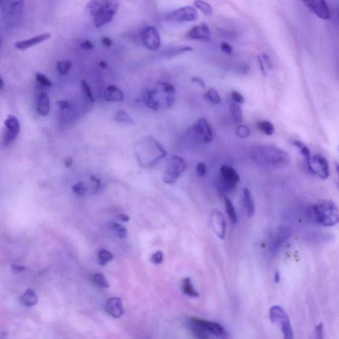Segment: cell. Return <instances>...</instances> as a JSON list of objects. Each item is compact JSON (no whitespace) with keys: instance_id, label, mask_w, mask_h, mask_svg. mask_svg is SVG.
Here are the masks:
<instances>
[{"instance_id":"ac0fdd59","label":"cell","mask_w":339,"mask_h":339,"mask_svg":"<svg viewBox=\"0 0 339 339\" xmlns=\"http://www.w3.org/2000/svg\"><path fill=\"white\" fill-rule=\"evenodd\" d=\"M211 37L209 26L206 23L195 25L187 32L186 37L191 40H207Z\"/></svg>"},{"instance_id":"9c48e42d","label":"cell","mask_w":339,"mask_h":339,"mask_svg":"<svg viewBox=\"0 0 339 339\" xmlns=\"http://www.w3.org/2000/svg\"><path fill=\"white\" fill-rule=\"evenodd\" d=\"M24 0H1V10L4 18L11 24L18 22L22 16Z\"/></svg>"},{"instance_id":"5b68a950","label":"cell","mask_w":339,"mask_h":339,"mask_svg":"<svg viewBox=\"0 0 339 339\" xmlns=\"http://www.w3.org/2000/svg\"><path fill=\"white\" fill-rule=\"evenodd\" d=\"M153 90L154 98L160 109L170 108L175 102V88L169 82H159Z\"/></svg>"},{"instance_id":"6f0895ef","label":"cell","mask_w":339,"mask_h":339,"mask_svg":"<svg viewBox=\"0 0 339 339\" xmlns=\"http://www.w3.org/2000/svg\"><path fill=\"white\" fill-rule=\"evenodd\" d=\"M118 218H119V220L124 222H128L130 220L129 216L126 214H120L118 216Z\"/></svg>"},{"instance_id":"2e32d148","label":"cell","mask_w":339,"mask_h":339,"mask_svg":"<svg viewBox=\"0 0 339 339\" xmlns=\"http://www.w3.org/2000/svg\"><path fill=\"white\" fill-rule=\"evenodd\" d=\"M6 130L4 135V146H8L14 142L20 132V124L14 115H8L5 121Z\"/></svg>"},{"instance_id":"f546056e","label":"cell","mask_w":339,"mask_h":339,"mask_svg":"<svg viewBox=\"0 0 339 339\" xmlns=\"http://www.w3.org/2000/svg\"><path fill=\"white\" fill-rule=\"evenodd\" d=\"M258 129L266 135L271 136L275 133V128L269 121H261L257 124Z\"/></svg>"},{"instance_id":"7bdbcfd3","label":"cell","mask_w":339,"mask_h":339,"mask_svg":"<svg viewBox=\"0 0 339 339\" xmlns=\"http://www.w3.org/2000/svg\"><path fill=\"white\" fill-rule=\"evenodd\" d=\"M163 260L164 255L163 252L160 251V250L154 253L151 258V262L155 264H161V263L163 262Z\"/></svg>"},{"instance_id":"7dc6e473","label":"cell","mask_w":339,"mask_h":339,"mask_svg":"<svg viewBox=\"0 0 339 339\" xmlns=\"http://www.w3.org/2000/svg\"><path fill=\"white\" fill-rule=\"evenodd\" d=\"M90 180H91L92 184H93V186H92V187H93V193H96L100 187V180H99L97 177L94 176H92Z\"/></svg>"},{"instance_id":"74e56055","label":"cell","mask_w":339,"mask_h":339,"mask_svg":"<svg viewBox=\"0 0 339 339\" xmlns=\"http://www.w3.org/2000/svg\"><path fill=\"white\" fill-rule=\"evenodd\" d=\"M236 134L239 138L241 139H246L248 138L250 134V130L249 128L243 125V123L238 125L237 129H236Z\"/></svg>"},{"instance_id":"6125c7cd","label":"cell","mask_w":339,"mask_h":339,"mask_svg":"<svg viewBox=\"0 0 339 339\" xmlns=\"http://www.w3.org/2000/svg\"><path fill=\"white\" fill-rule=\"evenodd\" d=\"M4 88V83L3 81V79H1L0 80V89L2 90Z\"/></svg>"},{"instance_id":"ab89813d","label":"cell","mask_w":339,"mask_h":339,"mask_svg":"<svg viewBox=\"0 0 339 339\" xmlns=\"http://www.w3.org/2000/svg\"><path fill=\"white\" fill-rule=\"evenodd\" d=\"M73 191L76 194L84 195L88 191V187L84 182H80L73 186Z\"/></svg>"},{"instance_id":"680465c9","label":"cell","mask_w":339,"mask_h":339,"mask_svg":"<svg viewBox=\"0 0 339 339\" xmlns=\"http://www.w3.org/2000/svg\"><path fill=\"white\" fill-rule=\"evenodd\" d=\"M64 164L67 168H71L73 164V160L71 157L66 158L64 160Z\"/></svg>"},{"instance_id":"83f0119b","label":"cell","mask_w":339,"mask_h":339,"mask_svg":"<svg viewBox=\"0 0 339 339\" xmlns=\"http://www.w3.org/2000/svg\"><path fill=\"white\" fill-rule=\"evenodd\" d=\"M182 291L191 298H198L199 294L193 287L190 278H186L182 282Z\"/></svg>"},{"instance_id":"8fae6325","label":"cell","mask_w":339,"mask_h":339,"mask_svg":"<svg viewBox=\"0 0 339 339\" xmlns=\"http://www.w3.org/2000/svg\"><path fill=\"white\" fill-rule=\"evenodd\" d=\"M307 166L311 172L320 178L325 180L330 176L329 165L327 159L320 154L311 155L307 161Z\"/></svg>"},{"instance_id":"9f6ffc18","label":"cell","mask_w":339,"mask_h":339,"mask_svg":"<svg viewBox=\"0 0 339 339\" xmlns=\"http://www.w3.org/2000/svg\"><path fill=\"white\" fill-rule=\"evenodd\" d=\"M258 60L259 62V64H260V69L261 71H262V73L264 75H266V69L265 68L264 63H263V61L262 60V58H261L260 56H258Z\"/></svg>"},{"instance_id":"4316f807","label":"cell","mask_w":339,"mask_h":339,"mask_svg":"<svg viewBox=\"0 0 339 339\" xmlns=\"http://www.w3.org/2000/svg\"><path fill=\"white\" fill-rule=\"evenodd\" d=\"M191 51H193V48L188 47V46H180V47L170 48V49L166 50L164 52V56L167 58H171L184 54L185 52Z\"/></svg>"},{"instance_id":"db71d44e","label":"cell","mask_w":339,"mask_h":339,"mask_svg":"<svg viewBox=\"0 0 339 339\" xmlns=\"http://www.w3.org/2000/svg\"><path fill=\"white\" fill-rule=\"evenodd\" d=\"M316 334H317V337L319 338H323V324L320 323L316 328Z\"/></svg>"},{"instance_id":"277c9868","label":"cell","mask_w":339,"mask_h":339,"mask_svg":"<svg viewBox=\"0 0 339 339\" xmlns=\"http://www.w3.org/2000/svg\"><path fill=\"white\" fill-rule=\"evenodd\" d=\"M143 154L144 162L146 166H152L154 164L164 159L167 153L161 144L152 137H147L143 140Z\"/></svg>"},{"instance_id":"b9f144b4","label":"cell","mask_w":339,"mask_h":339,"mask_svg":"<svg viewBox=\"0 0 339 339\" xmlns=\"http://www.w3.org/2000/svg\"><path fill=\"white\" fill-rule=\"evenodd\" d=\"M36 80L39 82L40 84H41L42 86H45V87H51L52 86V82L50 81L49 79H47V77L45 75H43V74L38 73L36 74Z\"/></svg>"},{"instance_id":"f5cc1de1","label":"cell","mask_w":339,"mask_h":339,"mask_svg":"<svg viewBox=\"0 0 339 339\" xmlns=\"http://www.w3.org/2000/svg\"><path fill=\"white\" fill-rule=\"evenodd\" d=\"M25 267L20 266V265L13 264L12 266V270L15 274H20L25 270Z\"/></svg>"},{"instance_id":"d4e9b609","label":"cell","mask_w":339,"mask_h":339,"mask_svg":"<svg viewBox=\"0 0 339 339\" xmlns=\"http://www.w3.org/2000/svg\"><path fill=\"white\" fill-rule=\"evenodd\" d=\"M21 303L25 307H33L38 303V297L32 290H27L21 297Z\"/></svg>"},{"instance_id":"603a6c76","label":"cell","mask_w":339,"mask_h":339,"mask_svg":"<svg viewBox=\"0 0 339 339\" xmlns=\"http://www.w3.org/2000/svg\"><path fill=\"white\" fill-rule=\"evenodd\" d=\"M104 98L108 102H121L123 100L124 95L123 92L121 91L116 86L111 85L105 90Z\"/></svg>"},{"instance_id":"cb8c5ba5","label":"cell","mask_w":339,"mask_h":339,"mask_svg":"<svg viewBox=\"0 0 339 339\" xmlns=\"http://www.w3.org/2000/svg\"><path fill=\"white\" fill-rule=\"evenodd\" d=\"M244 204L246 211V214L248 218H250L253 217L255 213V206L253 199H252L251 193L248 187H245L243 189Z\"/></svg>"},{"instance_id":"e0dca14e","label":"cell","mask_w":339,"mask_h":339,"mask_svg":"<svg viewBox=\"0 0 339 339\" xmlns=\"http://www.w3.org/2000/svg\"><path fill=\"white\" fill-rule=\"evenodd\" d=\"M211 227L221 239L225 238L226 233V222L224 216L220 211L214 210L210 214Z\"/></svg>"},{"instance_id":"1f68e13d","label":"cell","mask_w":339,"mask_h":339,"mask_svg":"<svg viewBox=\"0 0 339 339\" xmlns=\"http://www.w3.org/2000/svg\"><path fill=\"white\" fill-rule=\"evenodd\" d=\"M194 7L201 11L204 15L207 16H212L213 15V9L210 4L207 3L203 0H195L193 3Z\"/></svg>"},{"instance_id":"5bb4252c","label":"cell","mask_w":339,"mask_h":339,"mask_svg":"<svg viewBox=\"0 0 339 339\" xmlns=\"http://www.w3.org/2000/svg\"><path fill=\"white\" fill-rule=\"evenodd\" d=\"M189 321L198 326L208 334H213L219 338H225L227 336L225 328L221 324L216 322L207 321L196 317L191 318Z\"/></svg>"},{"instance_id":"52a82bcc","label":"cell","mask_w":339,"mask_h":339,"mask_svg":"<svg viewBox=\"0 0 339 339\" xmlns=\"http://www.w3.org/2000/svg\"><path fill=\"white\" fill-rule=\"evenodd\" d=\"M269 319L272 323L279 326L284 335V338H294V333L289 317L282 307L279 305L272 307L269 313Z\"/></svg>"},{"instance_id":"d6a6232c","label":"cell","mask_w":339,"mask_h":339,"mask_svg":"<svg viewBox=\"0 0 339 339\" xmlns=\"http://www.w3.org/2000/svg\"><path fill=\"white\" fill-rule=\"evenodd\" d=\"M99 264L104 266L107 262L113 260V255L111 252L105 248H101L98 252Z\"/></svg>"},{"instance_id":"30bf717a","label":"cell","mask_w":339,"mask_h":339,"mask_svg":"<svg viewBox=\"0 0 339 339\" xmlns=\"http://www.w3.org/2000/svg\"><path fill=\"white\" fill-rule=\"evenodd\" d=\"M197 18L198 13L196 8L190 6L179 8L173 12L168 13L164 17V19L168 22L176 23L194 22Z\"/></svg>"},{"instance_id":"816d5d0a","label":"cell","mask_w":339,"mask_h":339,"mask_svg":"<svg viewBox=\"0 0 339 339\" xmlns=\"http://www.w3.org/2000/svg\"><path fill=\"white\" fill-rule=\"evenodd\" d=\"M81 47L82 48H84V49L90 50L93 49L94 45L92 44L91 41L86 40V41L82 42V43L81 44Z\"/></svg>"},{"instance_id":"d590c367","label":"cell","mask_w":339,"mask_h":339,"mask_svg":"<svg viewBox=\"0 0 339 339\" xmlns=\"http://www.w3.org/2000/svg\"><path fill=\"white\" fill-rule=\"evenodd\" d=\"M292 143L296 148L298 149L300 153L304 156L306 161L311 157V155L310 151H309L308 147H307L304 143L301 142L300 141H294Z\"/></svg>"},{"instance_id":"7c38bea8","label":"cell","mask_w":339,"mask_h":339,"mask_svg":"<svg viewBox=\"0 0 339 339\" xmlns=\"http://www.w3.org/2000/svg\"><path fill=\"white\" fill-rule=\"evenodd\" d=\"M240 182L237 172L230 166L223 165L220 168V187L223 191H231Z\"/></svg>"},{"instance_id":"8992f818","label":"cell","mask_w":339,"mask_h":339,"mask_svg":"<svg viewBox=\"0 0 339 339\" xmlns=\"http://www.w3.org/2000/svg\"><path fill=\"white\" fill-rule=\"evenodd\" d=\"M187 166V162L182 157L175 155H172L164 171V182L167 184H175L186 170Z\"/></svg>"},{"instance_id":"f1b7e54d","label":"cell","mask_w":339,"mask_h":339,"mask_svg":"<svg viewBox=\"0 0 339 339\" xmlns=\"http://www.w3.org/2000/svg\"><path fill=\"white\" fill-rule=\"evenodd\" d=\"M204 98L214 104H220L221 103L220 95L216 88H211L208 90L204 94Z\"/></svg>"},{"instance_id":"e575fe53","label":"cell","mask_w":339,"mask_h":339,"mask_svg":"<svg viewBox=\"0 0 339 339\" xmlns=\"http://www.w3.org/2000/svg\"><path fill=\"white\" fill-rule=\"evenodd\" d=\"M72 66L73 64L70 60L59 61L56 64L58 73L62 76L66 75L70 71Z\"/></svg>"},{"instance_id":"f35d334b","label":"cell","mask_w":339,"mask_h":339,"mask_svg":"<svg viewBox=\"0 0 339 339\" xmlns=\"http://www.w3.org/2000/svg\"><path fill=\"white\" fill-rule=\"evenodd\" d=\"M113 230L115 231L118 237L120 239H125L127 235V231L125 227L123 225L119 224V223H115L112 225Z\"/></svg>"},{"instance_id":"94428289","label":"cell","mask_w":339,"mask_h":339,"mask_svg":"<svg viewBox=\"0 0 339 339\" xmlns=\"http://www.w3.org/2000/svg\"><path fill=\"white\" fill-rule=\"evenodd\" d=\"M99 65H100V66L101 67V68H102V69H105L107 67L106 62H105L104 61H101V62H100V64H99Z\"/></svg>"},{"instance_id":"d6986e66","label":"cell","mask_w":339,"mask_h":339,"mask_svg":"<svg viewBox=\"0 0 339 339\" xmlns=\"http://www.w3.org/2000/svg\"><path fill=\"white\" fill-rule=\"evenodd\" d=\"M290 234H291V230H290L289 227L286 226L280 227L275 239L273 240V243L271 244V252L273 253L277 252L284 245V243L287 241Z\"/></svg>"},{"instance_id":"11a10c76","label":"cell","mask_w":339,"mask_h":339,"mask_svg":"<svg viewBox=\"0 0 339 339\" xmlns=\"http://www.w3.org/2000/svg\"><path fill=\"white\" fill-rule=\"evenodd\" d=\"M103 45L105 46V47H110L112 45V41L110 38L109 37H104L102 40Z\"/></svg>"},{"instance_id":"9a60e30c","label":"cell","mask_w":339,"mask_h":339,"mask_svg":"<svg viewBox=\"0 0 339 339\" xmlns=\"http://www.w3.org/2000/svg\"><path fill=\"white\" fill-rule=\"evenodd\" d=\"M301 1L318 18L323 20H327L330 18V10L325 0H301Z\"/></svg>"},{"instance_id":"ffe728a7","label":"cell","mask_w":339,"mask_h":339,"mask_svg":"<svg viewBox=\"0 0 339 339\" xmlns=\"http://www.w3.org/2000/svg\"><path fill=\"white\" fill-rule=\"evenodd\" d=\"M105 311L111 317L119 318L123 315L124 309L123 303L119 298H111L107 301Z\"/></svg>"},{"instance_id":"8d00e7d4","label":"cell","mask_w":339,"mask_h":339,"mask_svg":"<svg viewBox=\"0 0 339 339\" xmlns=\"http://www.w3.org/2000/svg\"><path fill=\"white\" fill-rule=\"evenodd\" d=\"M92 281L95 285L100 286L102 288H109V284L107 282V279L102 274H96L92 277Z\"/></svg>"},{"instance_id":"91938a15","label":"cell","mask_w":339,"mask_h":339,"mask_svg":"<svg viewBox=\"0 0 339 339\" xmlns=\"http://www.w3.org/2000/svg\"><path fill=\"white\" fill-rule=\"evenodd\" d=\"M280 279H281V276H280V273L279 272H276L275 275V282H277V283H279L280 281Z\"/></svg>"},{"instance_id":"7402d4cb","label":"cell","mask_w":339,"mask_h":339,"mask_svg":"<svg viewBox=\"0 0 339 339\" xmlns=\"http://www.w3.org/2000/svg\"><path fill=\"white\" fill-rule=\"evenodd\" d=\"M36 111L41 116H47L50 111V100L45 92H41L38 95Z\"/></svg>"},{"instance_id":"60d3db41","label":"cell","mask_w":339,"mask_h":339,"mask_svg":"<svg viewBox=\"0 0 339 339\" xmlns=\"http://www.w3.org/2000/svg\"><path fill=\"white\" fill-rule=\"evenodd\" d=\"M81 88L82 91L83 92V94L85 95L86 97L91 102L94 101L93 94H92V91L91 88L90 87V86L88 85V84L85 81H82L81 82Z\"/></svg>"},{"instance_id":"4dcf8cb0","label":"cell","mask_w":339,"mask_h":339,"mask_svg":"<svg viewBox=\"0 0 339 339\" xmlns=\"http://www.w3.org/2000/svg\"><path fill=\"white\" fill-rule=\"evenodd\" d=\"M224 201L227 214L228 215L229 218L232 221L233 223H237L238 220L237 214L232 202L227 196L224 197Z\"/></svg>"},{"instance_id":"44dd1931","label":"cell","mask_w":339,"mask_h":339,"mask_svg":"<svg viewBox=\"0 0 339 339\" xmlns=\"http://www.w3.org/2000/svg\"><path fill=\"white\" fill-rule=\"evenodd\" d=\"M50 37H51V35L50 33H44V34L35 36V37L31 38L29 39L17 42L15 44V47L17 49L24 51V50L33 47V46L37 45L38 44L47 41V40L50 39Z\"/></svg>"},{"instance_id":"4fadbf2b","label":"cell","mask_w":339,"mask_h":339,"mask_svg":"<svg viewBox=\"0 0 339 339\" xmlns=\"http://www.w3.org/2000/svg\"><path fill=\"white\" fill-rule=\"evenodd\" d=\"M144 47L150 50H157L161 47V38L158 29L154 26L145 27L141 33Z\"/></svg>"},{"instance_id":"f6af8a7d","label":"cell","mask_w":339,"mask_h":339,"mask_svg":"<svg viewBox=\"0 0 339 339\" xmlns=\"http://www.w3.org/2000/svg\"><path fill=\"white\" fill-rule=\"evenodd\" d=\"M196 172L197 176L199 177H204L206 175L207 172V168L206 165L203 163H199L196 166Z\"/></svg>"},{"instance_id":"ee69618b","label":"cell","mask_w":339,"mask_h":339,"mask_svg":"<svg viewBox=\"0 0 339 339\" xmlns=\"http://www.w3.org/2000/svg\"><path fill=\"white\" fill-rule=\"evenodd\" d=\"M231 98L233 102L237 103V104H243L245 103V98L243 95L241 93H239L237 91H233L231 92Z\"/></svg>"},{"instance_id":"681fc988","label":"cell","mask_w":339,"mask_h":339,"mask_svg":"<svg viewBox=\"0 0 339 339\" xmlns=\"http://www.w3.org/2000/svg\"><path fill=\"white\" fill-rule=\"evenodd\" d=\"M191 81L193 82V83L197 84V86H199V87H201L202 89H206V82H204V80L201 79V78L196 77H192L191 79Z\"/></svg>"},{"instance_id":"bcb514c9","label":"cell","mask_w":339,"mask_h":339,"mask_svg":"<svg viewBox=\"0 0 339 339\" xmlns=\"http://www.w3.org/2000/svg\"><path fill=\"white\" fill-rule=\"evenodd\" d=\"M221 50L223 52H224L225 54H227V55H230V54L233 53V48L231 47L229 44L227 43H222L221 44Z\"/></svg>"},{"instance_id":"7a4b0ae2","label":"cell","mask_w":339,"mask_h":339,"mask_svg":"<svg viewBox=\"0 0 339 339\" xmlns=\"http://www.w3.org/2000/svg\"><path fill=\"white\" fill-rule=\"evenodd\" d=\"M307 215L309 220L322 226L333 227L339 223V208L332 200H319L309 206Z\"/></svg>"},{"instance_id":"ba28073f","label":"cell","mask_w":339,"mask_h":339,"mask_svg":"<svg viewBox=\"0 0 339 339\" xmlns=\"http://www.w3.org/2000/svg\"><path fill=\"white\" fill-rule=\"evenodd\" d=\"M194 140L200 143L208 144L213 140V132L211 126L205 118L197 119L188 130Z\"/></svg>"},{"instance_id":"be15d7a7","label":"cell","mask_w":339,"mask_h":339,"mask_svg":"<svg viewBox=\"0 0 339 339\" xmlns=\"http://www.w3.org/2000/svg\"><path fill=\"white\" fill-rule=\"evenodd\" d=\"M336 172H337V175L338 178V182H339V164H336Z\"/></svg>"},{"instance_id":"484cf974","label":"cell","mask_w":339,"mask_h":339,"mask_svg":"<svg viewBox=\"0 0 339 339\" xmlns=\"http://www.w3.org/2000/svg\"><path fill=\"white\" fill-rule=\"evenodd\" d=\"M229 109L233 122L238 125L243 123V111L240 104L233 101L230 103Z\"/></svg>"},{"instance_id":"c3c4849f","label":"cell","mask_w":339,"mask_h":339,"mask_svg":"<svg viewBox=\"0 0 339 339\" xmlns=\"http://www.w3.org/2000/svg\"><path fill=\"white\" fill-rule=\"evenodd\" d=\"M261 58L264 63L265 68L268 69V70H271L273 69V64H272L270 59L268 57V55L266 54H263L262 55H260Z\"/></svg>"},{"instance_id":"3957f363","label":"cell","mask_w":339,"mask_h":339,"mask_svg":"<svg viewBox=\"0 0 339 339\" xmlns=\"http://www.w3.org/2000/svg\"><path fill=\"white\" fill-rule=\"evenodd\" d=\"M87 8L96 27L104 26L114 18L119 8L118 0H90Z\"/></svg>"},{"instance_id":"6da1fadb","label":"cell","mask_w":339,"mask_h":339,"mask_svg":"<svg viewBox=\"0 0 339 339\" xmlns=\"http://www.w3.org/2000/svg\"><path fill=\"white\" fill-rule=\"evenodd\" d=\"M250 155L254 163L261 167H284L290 161V155L286 151L273 145H256L250 149Z\"/></svg>"},{"instance_id":"836d02e7","label":"cell","mask_w":339,"mask_h":339,"mask_svg":"<svg viewBox=\"0 0 339 339\" xmlns=\"http://www.w3.org/2000/svg\"><path fill=\"white\" fill-rule=\"evenodd\" d=\"M115 121L119 123L126 124V125H132L134 124L133 120L130 115L124 111H119L115 115Z\"/></svg>"},{"instance_id":"f907efd6","label":"cell","mask_w":339,"mask_h":339,"mask_svg":"<svg viewBox=\"0 0 339 339\" xmlns=\"http://www.w3.org/2000/svg\"><path fill=\"white\" fill-rule=\"evenodd\" d=\"M56 104H57L58 106L59 107V108L60 109H66L69 108V107H70V102H69V101H66V100H60V101H58V102H56Z\"/></svg>"}]
</instances>
